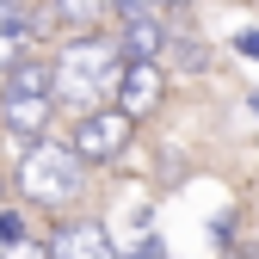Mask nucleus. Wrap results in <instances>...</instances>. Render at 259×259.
<instances>
[{
	"mask_svg": "<svg viewBox=\"0 0 259 259\" xmlns=\"http://www.w3.org/2000/svg\"><path fill=\"white\" fill-rule=\"evenodd\" d=\"M111 74H117V50L99 44V37H80V44L62 50V62L50 68V93H56L68 111H93V105L105 99Z\"/></svg>",
	"mask_w": 259,
	"mask_h": 259,
	"instance_id": "f257e3e1",
	"label": "nucleus"
},
{
	"mask_svg": "<svg viewBox=\"0 0 259 259\" xmlns=\"http://www.w3.org/2000/svg\"><path fill=\"white\" fill-rule=\"evenodd\" d=\"M80 173H87V160L74 148H62V142H31L25 160H19V191L31 204H44V210H68L80 198Z\"/></svg>",
	"mask_w": 259,
	"mask_h": 259,
	"instance_id": "f03ea898",
	"label": "nucleus"
},
{
	"mask_svg": "<svg viewBox=\"0 0 259 259\" xmlns=\"http://www.w3.org/2000/svg\"><path fill=\"white\" fill-rule=\"evenodd\" d=\"M130 130H136V123H130L123 111H87L80 130H74V154L80 160H111L130 142Z\"/></svg>",
	"mask_w": 259,
	"mask_h": 259,
	"instance_id": "7ed1b4c3",
	"label": "nucleus"
},
{
	"mask_svg": "<svg viewBox=\"0 0 259 259\" xmlns=\"http://www.w3.org/2000/svg\"><path fill=\"white\" fill-rule=\"evenodd\" d=\"M160 68L154 62H123V74H117V111L136 123V117H148L154 105H160Z\"/></svg>",
	"mask_w": 259,
	"mask_h": 259,
	"instance_id": "20e7f679",
	"label": "nucleus"
},
{
	"mask_svg": "<svg viewBox=\"0 0 259 259\" xmlns=\"http://www.w3.org/2000/svg\"><path fill=\"white\" fill-rule=\"evenodd\" d=\"M44 253H50V259H117V247L105 241L99 222H62L56 241H50Z\"/></svg>",
	"mask_w": 259,
	"mask_h": 259,
	"instance_id": "39448f33",
	"label": "nucleus"
},
{
	"mask_svg": "<svg viewBox=\"0 0 259 259\" xmlns=\"http://www.w3.org/2000/svg\"><path fill=\"white\" fill-rule=\"evenodd\" d=\"M0 117H7L13 136H44V123H50V93L7 87V99H0Z\"/></svg>",
	"mask_w": 259,
	"mask_h": 259,
	"instance_id": "423d86ee",
	"label": "nucleus"
},
{
	"mask_svg": "<svg viewBox=\"0 0 259 259\" xmlns=\"http://www.w3.org/2000/svg\"><path fill=\"white\" fill-rule=\"evenodd\" d=\"M25 37H31V19L13 7V0H0V68H13V62H19Z\"/></svg>",
	"mask_w": 259,
	"mask_h": 259,
	"instance_id": "0eeeda50",
	"label": "nucleus"
},
{
	"mask_svg": "<svg viewBox=\"0 0 259 259\" xmlns=\"http://www.w3.org/2000/svg\"><path fill=\"white\" fill-rule=\"evenodd\" d=\"M130 31H123V56L130 62H154L160 56V44H167V31H160L154 19H123Z\"/></svg>",
	"mask_w": 259,
	"mask_h": 259,
	"instance_id": "6e6552de",
	"label": "nucleus"
},
{
	"mask_svg": "<svg viewBox=\"0 0 259 259\" xmlns=\"http://www.w3.org/2000/svg\"><path fill=\"white\" fill-rule=\"evenodd\" d=\"M105 13H111V0H56V19H68V25H80V31L99 25Z\"/></svg>",
	"mask_w": 259,
	"mask_h": 259,
	"instance_id": "1a4fd4ad",
	"label": "nucleus"
},
{
	"mask_svg": "<svg viewBox=\"0 0 259 259\" xmlns=\"http://www.w3.org/2000/svg\"><path fill=\"white\" fill-rule=\"evenodd\" d=\"M7 87H25V93H50V68H44V62H13Z\"/></svg>",
	"mask_w": 259,
	"mask_h": 259,
	"instance_id": "9d476101",
	"label": "nucleus"
},
{
	"mask_svg": "<svg viewBox=\"0 0 259 259\" xmlns=\"http://www.w3.org/2000/svg\"><path fill=\"white\" fill-rule=\"evenodd\" d=\"M123 19H154V0H111Z\"/></svg>",
	"mask_w": 259,
	"mask_h": 259,
	"instance_id": "9b49d317",
	"label": "nucleus"
},
{
	"mask_svg": "<svg viewBox=\"0 0 259 259\" xmlns=\"http://www.w3.org/2000/svg\"><path fill=\"white\" fill-rule=\"evenodd\" d=\"M0 259H50V253H44L37 241H13V247H7V253H0Z\"/></svg>",
	"mask_w": 259,
	"mask_h": 259,
	"instance_id": "f8f14e48",
	"label": "nucleus"
},
{
	"mask_svg": "<svg viewBox=\"0 0 259 259\" xmlns=\"http://www.w3.org/2000/svg\"><path fill=\"white\" fill-rule=\"evenodd\" d=\"M19 235H25V222H19V216H13V210H0V241H7V247H13V241H19Z\"/></svg>",
	"mask_w": 259,
	"mask_h": 259,
	"instance_id": "ddd939ff",
	"label": "nucleus"
},
{
	"mask_svg": "<svg viewBox=\"0 0 259 259\" xmlns=\"http://www.w3.org/2000/svg\"><path fill=\"white\" fill-rule=\"evenodd\" d=\"M235 50H247V56H259V31H241V37H235Z\"/></svg>",
	"mask_w": 259,
	"mask_h": 259,
	"instance_id": "4468645a",
	"label": "nucleus"
},
{
	"mask_svg": "<svg viewBox=\"0 0 259 259\" xmlns=\"http://www.w3.org/2000/svg\"><path fill=\"white\" fill-rule=\"evenodd\" d=\"M160 7H179V0H160Z\"/></svg>",
	"mask_w": 259,
	"mask_h": 259,
	"instance_id": "2eb2a0df",
	"label": "nucleus"
},
{
	"mask_svg": "<svg viewBox=\"0 0 259 259\" xmlns=\"http://www.w3.org/2000/svg\"><path fill=\"white\" fill-rule=\"evenodd\" d=\"M253 111H259V93H253Z\"/></svg>",
	"mask_w": 259,
	"mask_h": 259,
	"instance_id": "dca6fc26",
	"label": "nucleus"
},
{
	"mask_svg": "<svg viewBox=\"0 0 259 259\" xmlns=\"http://www.w3.org/2000/svg\"><path fill=\"white\" fill-rule=\"evenodd\" d=\"M229 259H247V253H229Z\"/></svg>",
	"mask_w": 259,
	"mask_h": 259,
	"instance_id": "f3484780",
	"label": "nucleus"
}]
</instances>
